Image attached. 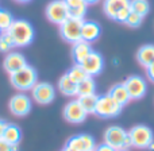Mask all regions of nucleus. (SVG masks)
<instances>
[{
	"mask_svg": "<svg viewBox=\"0 0 154 151\" xmlns=\"http://www.w3.org/2000/svg\"><path fill=\"white\" fill-rule=\"evenodd\" d=\"M88 95H96V82L93 77L88 76L85 80H82L77 85V96H88Z\"/></svg>",
	"mask_w": 154,
	"mask_h": 151,
	"instance_id": "nucleus-22",
	"label": "nucleus"
},
{
	"mask_svg": "<svg viewBox=\"0 0 154 151\" xmlns=\"http://www.w3.org/2000/svg\"><path fill=\"white\" fill-rule=\"evenodd\" d=\"M65 3H66L68 8L70 10H77V8H81V7H88L87 4H85L84 0H64Z\"/></svg>",
	"mask_w": 154,
	"mask_h": 151,
	"instance_id": "nucleus-29",
	"label": "nucleus"
},
{
	"mask_svg": "<svg viewBox=\"0 0 154 151\" xmlns=\"http://www.w3.org/2000/svg\"><path fill=\"white\" fill-rule=\"evenodd\" d=\"M45 15L49 22L61 26L69 19V8L64 0H53L45 8Z\"/></svg>",
	"mask_w": 154,
	"mask_h": 151,
	"instance_id": "nucleus-6",
	"label": "nucleus"
},
{
	"mask_svg": "<svg viewBox=\"0 0 154 151\" xmlns=\"http://www.w3.org/2000/svg\"><path fill=\"white\" fill-rule=\"evenodd\" d=\"M14 47H15V46H14V42H12V39H11V37L4 31L2 34V37H0V53L8 54Z\"/></svg>",
	"mask_w": 154,
	"mask_h": 151,
	"instance_id": "nucleus-27",
	"label": "nucleus"
},
{
	"mask_svg": "<svg viewBox=\"0 0 154 151\" xmlns=\"http://www.w3.org/2000/svg\"><path fill=\"white\" fill-rule=\"evenodd\" d=\"M0 151H18V146L10 144L8 142L0 139Z\"/></svg>",
	"mask_w": 154,
	"mask_h": 151,
	"instance_id": "nucleus-31",
	"label": "nucleus"
},
{
	"mask_svg": "<svg viewBox=\"0 0 154 151\" xmlns=\"http://www.w3.org/2000/svg\"><path fill=\"white\" fill-rule=\"evenodd\" d=\"M149 150H154V142H153V143L149 146Z\"/></svg>",
	"mask_w": 154,
	"mask_h": 151,
	"instance_id": "nucleus-38",
	"label": "nucleus"
},
{
	"mask_svg": "<svg viewBox=\"0 0 154 151\" xmlns=\"http://www.w3.org/2000/svg\"><path fill=\"white\" fill-rule=\"evenodd\" d=\"M65 146L76 151H93L96 147V143L93 136H91L89 134H79V135L69 138Z\"/></svg>",
	"mask_w": 154,
	"mask_h": 151,
	"instance_id": "nucleus-14",
	"label": "nucleus"
},
{
	"mask_svg": "<svg viewBox=\"0 0 154 151\" xmlns=\"http://www.w3.org/2000/svg\"><path fill=\"white\" fill-rule=\"evenodd\" d=\"M84 2L87 5H93V4H96V3H99L100 0H84Z\"/></svg>",
	"mask_w": 154,
	"mask_h": 151,
	"instance_id": "nucleus-35",
	"label": "nucleus"
},
{
	"mask_svg": "<svg viewBox=\"0 0 154 151\" xmlns=\"http://www.w3.org/2000/svg\"><path fill=\"white\" fill-rule=\"evenodd\" d=\"M31 97L39 105H49L56 98V89L49 82H37L31 89Z\"/></svg>",
	"mask_w": 154,
	"mask_h": 151,
	"instance_id": "nucleus-9",
	"label": "nucleus"
},
{
	"mask_svg": "<svg viewBox=\"0 0 154 151\" xmlns=\"http://www.w3.org/2000/svg\"><path fill=\"white\" fill-rule=\"evenodd\" d=\"M95 151H116V150L107 143H101V144H97V146L95 147Z\"/></svg>",
	"mask_w": 154,
	"mask_h": 151,
	"instance_id": "nucleus-32",
	"label": "nucleus"
},
{
	"mask_svg": "<svg viewBox=\"0 0 154 151\" xmlns=\"http://www.w3.org/2000/svg\"><path fill=\"white\" fill-rule=\"evenodd\" d=\"M130 12H131L130 8H125V10H122V11H120V12L116 15L115 20H116V22H120V23H125L126 19H127V16L130 15Z\"/></svg>",
	"mask_w": 154,
	"mask_h": 151,
	"instance_id": "nucleus-30",
	"label": "nucleus"
},
{
	"mask_svg": "<svg viewBox=\"0 0 154 151\" xmlns=\"http://www.w3.org/2000/svg\"><path fill=\"white\" fill-rule=\"evenodd\" d=\"M130 10L133 11V12L139 14V15H142L145 18L150 11V4L147 0H131Z\"/></svg>",
	"mask_w": 154,
	"mask_h": 151,
	"instance_id": "nucleus-25",
	"label": "nucleus"
},
{
	"mask_svg": "<svg viewBox=\"0 0 154 151\" xmlns=\"http://www.w3.org/2000/svg\"><path fill=\"white\" fill-rule=\"evenodd\" d=\"M5 32L11 37L15 47H26L34 41L35 37L32 24L24 19H15Z\"/></svg>",
	"mask_w": 154,
	"mask_h": 151,
	"instance_id": "nucleus-1",
	"label": "nucleus"
},
{
	"mask_svg": "<svg viewBox=\"0 0 154 151\" xmlns=\"http://www.w3.org/2000/svg\"><path fill=\"white\" fill-rule=\"evenodd\" d=\"M8 108L10 112L16 117H24L31 112L32 103L31 97L27 96L26 93H16L11 97L10 103H8Z\"/></svg>",
	"mask_w": 154,
	"mask_h": 151,
	"instance_id": "nucleus-8",
	"label": "nucleus"
},
{
	"mask_svg": "<svg viewBox=\"0 0 154 151\" xmlns=\"http://www.w3.org/2000/svg\"><path fill=\"white\" fill-rule=\"evenodd\" d=\"M137 61L141 66H143L145 69L150 66L154 62V45H143L139 47V50L137 51Z\"/></svg>",
	"mask_w": 154,
	"mask_h": 151,
	"instance_id": "nucleus-19",
	"label": "nucleus"
},
{
	"mask_svg": "<svg viewBox=\"0 0 154 151\" xmlns=\"http://www.w3.org/2000/svg\"><path fill=\"white\" fill-rule=\"evenodd\" d=\"M62 151H76V150H73V149H70V147L65 146V147H64V149H62Z\"/></svg>",
	"mask_w": 154,
	"mask_h": 151,
	"instance_id": "nucleus-37",
	"label": "nucleus"
},
{
	"mask_svg": "<svg viewBox=\"0 0 154 151\" xmlns=\"http://www.w3.org/2000/svg\"><path fill=\"white\" fill-rule=\"evenodd\" d=\"M58 90L64 96L75 97V96H77V84H75L66 74H64L58 80Z\"/></svg>",
	"mask_w": 154,
	"mask_h": 151,
	"instance_id": "nucleus-21",
	"label": "nucleus"
},
{
	"mask_svg": "<svg viewBox=\"0 0 154 151\" xmlns=\"http://www.w3.org/2000/svg\"><path fill=\"white\" fill-rule=\"evenodd\" d=\"M107 95H108L109 97H112L119 105H122V107L127 105V104L131 101V97H130V95H128V92H127V89H126V86H125L123 82L122 84L114 85V86L108 90Z\"/></svg>",
	"mask_w": 154,
	"mask_h": 151,
	"instance_id": "nucleus-18",
	"label": "nucleus"
},
{
	"mask_svg": "<svg viewBox=\"0 0 154 151\" xmlns=\"http://www.w3.org/2000/svg\"><path fill=\"white\" fill-rule=\"evenodd\" d=\"M81 68L88 76H99L104 69V59L101 57V54L97 53V51H92L81 64Z\"/></svg>",
	"mask_w": 154,
	"mask_h": 151,
	"instance_id": "nucleus-13",
	"label": "nucleus"
},
{
	"mask_svg": "<svg viewBox=\"0 0 154 151\" xmlns=\"http://www.w3.org/2000/svg\"><path fill=\"white\" fill-rule=\"evenodd\" d=\"M123 107L119 105L112 97H109L108 95L99 96L97 104H96L95 115L101 119H111V117H116L118 115H120Z\"/></svg>",
	"mask_w": 154,
	"mask_h": 151,
	"instance_id": "nucleus-5",
	"label": "nucleus"
},
{
	"mask_svg": "<svg viewBox=\"0 0 154 151\" xmlns=\"http://www.w3.org/2000/svg\"><path fill=\"white\" fill-rule=\"evenodd\" d=\"M93 151H95V150H93Z\"/></svg>",
	"mask_w": 154,
	"mask_h": 151,
	"instance_id": "nucleus-41",
	"label": "nucleus"
},
{
	"mask_svg": "<svg viewBox=\"0 0 154 151\" xmlns=\"http://www.w3.org/2000/svg\"><path fill=\"white\" fill-rule=\"evenodd\" d=\"M2 34H3V31H2V30H0V37H2Z\"/></svg>",
	"mask_w": 154,
	"mask_h": 151,
	"instance_id": "nucleus-39",
	"label": "nucleus"
},
{
	"mask_svg": "<svg viewBox=\"0 0 154 151\" xmlns=\"http://www.w3.org/2000/svg\"><path fill=\"white\" fill-rule=\"evenodd\" d=\"M10 81L15 89L20 90V92H27V90H31L38 82V73L34 66L27 65L19 72L11 74Z\"/></svg>",
	"mask_w": 154,
	"mask_h": 151,
	"instance_id": "nucleus-2",
	"label": "nucleus"
},
{
	"mask_svg": "<svg viewBox=\"0 0 154 151\" xmlns=\"http://www.w3.org/2000/svg\"><path fill=\"white\" fill-rule=\"evenodd\" d=\"M79 103L81 104V107L85 109L87 113H95L96 104H97L99 96L96 95H88V96H79Z\"/></svg>",
	"mask_w": 154,
	"mask_h": 151,
	"instance_id": "nucleus-23",
	"label": "nucleus"
},
{
	"mask_svg": "<svg viewBox=\"0 0 154 151\" xmlns=\"http://www.w3.org/2000/svg\"><path fill=\"white\" fill-rule=\"evenodd\" d=\"M104 143L109 144L116 151L128 150L131 147L128 132L119 125H111L107 128L104 132Z\"/></svg>",
	"mask_w": 154,
	"mask_h": 151,
	"instance_id": "nucleus-3",
	"label": "nucleus"
},
{
	"mask_svg": "<svg viewBox=\"0 0 154 151\" xmlns=\"http://www.w3.org/2000/svg\"><path fill=\"white\" fill-rule=\"evenodd\" d=\"M5 125H7V122L0 119V139L3 138V134H4V130H5Z\"/></svg>",
	"mask_w": 154,
	"mask_h": 151,
	"instance_id": "nucleus-34",
	"label": "nucleus"
},
{
	"mask_svg": "<svg viewBox=\"0 0 154 151\" xmlns=\"http://www.w3.org/2000/svg\"><path fill=\"white\" fill-rule=\"evenodd\" d=\"M88 113L85 109L81 107L79 100H72L64 107V117L66 122L72 123V124H80V123L85 122Z\"/></svg>",
	"mask_w": 154,
	"mask_h": 151,
	"instance_id": "nucleus-11",
	"label": "nucleus"
},
{
	"mask_svg": "<svg viewBox=\"0 0 154 151\" xmlns=\"http://www.w3.org/2000/svg\"><path fill=\"white\" fill-rule=\"evenodd\" d=\"M101 35V27L99 23L92 20H84L81 29V39L88 43L97 41Z\"/></svg>",
	"mask_w": 154,
	"mask_h": 151,
	"instance_id": "nucleus-16",
	"label": "nucleus"
},
{
	"mask_svg": "<svg viewBox=\"0 0 154 151\" xmlns=\"http://www.w3.org/2000/svg\"><path fill=\"white\" fill-rule=\"evenodd\" d=\"M16 3H22V4H24V3H29V2H31V0H15Z\"/></svg>",
	"mask_w": 154,
	"mask_h": 151,
	"instance_id": "nucleus-36",
	"label": "nucleus"
},
{
	"mask_svg": "<svg viewBox=\"0 0 154 151\" xmlns=\"http://www.w3.org/2000/svg\"><path fill=\"white\" fill-rule=\"evenodd\" d=\"M92 46H91V43L85 42V41H79V42H76L75 45H73L72 47V57H73V61L76 62L77 65H81L82 62L85 61V58H87L88 56H89L91 53H92Z\"/></svg>",
	"mask_w": 154,
	"mask_h": 151,
	"instance_id": "nucleus-17",
	"label": "nucleus"
},
{
	"mask_svg": "<svg viewBox=\"0 0 154 151\" xmlns=\"http://www.w3.org/2000/svg\"><path fill=\"white\" fill-rule=\"evenodd\" d=\"M120 151H128V150H120Z\"/></svg>",
	"mask_w": 154,
	"mask_h": 151,
	"instance_id": "nucleus-40",
	"label": "nucleus"
},
{
	"mask_svg": "<svg viewBox=\"0 0 154 151\" xmlns=\"http://www.w3.org/2000/svg\"><path fill=\"white\" fill-rule=\"evenodd\" d=\"M14 20H15V19H14L12 14L8 12V11L0 10V30H2L3 32L10 29V26L14 23Z\"/></svg>",
	"mask_w": 154,
	"mask_h": 151,
	"instance_id": "nucleus-26",
	"label": "nucleus"
},
{
	"mask_svg": "<svg viewBox=\"0 0 154 151\" xmlns=\"http://www.w3.org/2000/svg\"><path fill=\"white\" fill-rule=\"evenodd\" d=\"M142 22H143V16L131 11L130 15L127 16V19H126L125 23L127 24L128 27H131V29H137V27H139L142 24Z\"/></svg>",
	"mask_w": 154,
	"mask_h": 151,
	"instance_id": "nucleus-28",
	"label": "nucleus"
},
{
	"mask_svg": "<svg viewBox=\"0 0 154 151\" xmlns=\"http://www.w3.org/2000/svg\"><path fill=\"white\" fill-rule=\"evenodd\" d=\"M128 136H130L131 147L135 149H149V146L154 142V134L150 127L145 124L134 125L130 131H128Z\"/></svg>",
	"mask_w": 154,
	"mask_h": 151,
	"instance_id": "nucleus-4",
	"label": "nucleus"
},
{
	"mask_svg": "<svg viewBox=\"0 0 154 151\" xmlns=\"http://www.w3.org/2000/svg\"><path fill=\"white\" fill-rule=\"evenodd\" d=\"M131 0H104L103 2V11L107 18L115 20L116 15L125 8H130Z\"/></svg>",
	"mask_w": 154,
	"mask_h": 151,
	"instance_id": "nucleus-15",
	"label": "nucleus"
},
{
	"mask_svg": "<svg viewBox=\"0 0 154 151\" xmlns=\"http://www.w3.org/2000/svg\"><path fill=\"white\" fill-rule=\"evenodd\" d=\"M65 74H66V76L69 77V78L72 80L75 84H77V85H79L80 82L82 81V80H85V78L88 77V74L84 72V69L81 68V65H77V64L73 65V66L70 68V69L68 70Z\"/></svg>",
	"mask_w": 154,
	"mask_h": 151,
	"instance_id": "nucleus-24",
	"label": "nucleus"
},
{
	"mask_svg": "<svg viewBox=\"0 0 154 151\" xmlns=\"http://www.w3.org/2000/svg\"><path fill=\"white\" fill-rule=\"evenodd\" d=\"M146 73H147V78L154 84V62L146 69Z\"/></svg>",
	"mask_w": 154,
	"mask_h": 151,
	"instance_id": "nucleus-33",
	"label": "nucleus"
},
{
	"mask_svg": "<svg viewBox=\"0 0 154 151\" xmlns=\"http://www.w3.org/2000/svg\"><path fill=\"white\" fill-rule=\"evenodd\" d=\"M27 65H29V62H27L26 57L19 51H10L3 61V68L10 76L26 68Z\"/></svg>",
	"mask_w": 154,
	"mask_h": 151,
	"instance_id": "nucleus-12",
	"label": "nucleus"
},
{
	"mask_svg": "<svg viewBox=\"0 0 154 151\" xmlns=\"http://www.w3.org/2000/svg\"><path fill=\"white\" fill-rule=\"evenodd\" d=\"M84 20H79V19L69 18L65 20L64 23L60 26V34H61L62 39L68 43H73L81 41V29Z\"/></svg>",
	"mask_w": 154,
	"mask_h": 151,
	"instance_id": "nucleus-7",
	"label": "nucleus"
},
{
	"mask_svg": "<svg viewBox=\"0 0 154 151\" xmlns=\"http://www.w3.org/2000/svg\"><path fill=\"white\" fill-rule=\"evenodd\" d=\"M123 84H125L131 100H139V98L145 97V95L147 92V84L143 77H141V76L134 74V76L127 77Z\"/></svg>",
	"mask_w": 154,
	"mask_h": 151,
	"instance_id": "nucleus-10",
	"label": "nucleus"
},
{
	"mask_svg": "<svg viewBox=\"0 0 154 151\" xmlns=\"http://www.w3.org/2000/svg\"><path fill=\"white\" fill-rule=\"evenodd\" d=\"M2 139L5 142H8L10 144L18 146V144L20 143V139H22V131H20V128H19V125L14 124V123H7Z\"/></svg>",
	"mask_w": 154,
	"mask_h": 151,
	"instance_id": "nucleus-20",
	"label": "nucleus"
}]
</instances>
